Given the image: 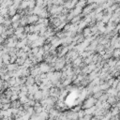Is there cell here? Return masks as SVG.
Wrapping results in <instances>:
<instances>
[{"instance_id":"cell-1","label":"cell","mask_w":120,"mask_h":120,"mask_svg":"<svg viewBox=\"0 0 120 120\" xmlns=\"http://www.w3.org/2000/svg\"><path fill=\"white\" fill-rule=\"evenodd\" d=\"M18 64L16 63V64H14V63H9L8 65H7V70L8 71H9V72H11V71H15V70H17L18 69Z\"/></svg>"},{"instance_id":"cell-2","label":"cell","mask_w":120,"mask_h":120,"mask_svg":"<svg viewBox=\"0 0 120 120\" xmlns=\"http://www.w3.org/2000/svg\"><path fill=\"white\" fill-rule=\"evenodd\" d=\"M39 69H40V72H48V71H50L51 70V68H50V66L48 65V64H46V63H42L40 66H39Z\"/></svg>"},{"instance_id":"cell-3","label":"cell","mask_w":120,"mask_h":120,"mask_svg":"<svg viewBox=\"0 0 120 120\" xmlns=\"http://www.w3.org/2000/svg\"><path fill=\"white\" fill-rule=\"evenodd\" d=\"M38 15H35V14L30 15V16L27 18V22H28V23L38 22Z\"/></svg>"},{"instance_id":"cell-4","label":"cell","mask_w":120,"mask_h":120,"mask_svg":"<svg viewBox=\"0 0 120 120\" xmlns=\"http://www.w3.org/2000/svg\"><path fill=\"white\" fill-rule=\"evenodd\" d=\"M64 66H65V61H64L63 59H59V60H57V61L55 62L54 68H55L56 69H60V68H64Z\"/></svg>"},{"instance_id":"cell-5","label":"cell","mask_w":120,"mask_h":120,"mask_svg":"<svg viewBox=\"0 0 120 120\" xmlns=\"http://www.w3.org/2000/svg\"><path fill=\"white\" fill-rule=\"evenodd\" d=\"M2 59H3V63L5 65H8L10 63V55H9V53H4L2 55Z\"/></svg>"},{"instance_id":"cell-6","label":"cell","mask_w":120,"mask_h":120,"mask_svg":"<svg viewBox=\"0 0 120 120\" xmlns=\"http://www.w3.org/2000/svg\"><path fill=\"white\" fill-rule=\"evenodd\" d=\"M94 102H95V99H94L93 98H88V99L86 100V102L84 103V108H91V107H93Z\"/></svg>"},{"instance_id":"cell-7","label":"cell","mask_w":120,"mask_h":120,"mask_svg":"<svg viewBox=\"0 0 120 120\" xmlns=\"http://www.w3.org/2000/svg\"><path fill=\"white\" fill-rule=\"evenodd\" d=\"M38 38H39V37H38V35L37 33H33V34H31V35H29V36H28V39H29L31 42L36 41Z\"/></svg>"},{"instance_id":"cell-8","label":"cell","mask_w":120,"mask_h":120,"mask_svg":"<svg viewBox=\"0 0 120 120\" xmlns=\"http://www.w3.org/2000/svg\"><path fill=\"white\" fill-rule=\"evenodd\" d=\"M14 33H15V36H16V37L20 36L21 34L23 33V27H18V28H16Z\"/></svg>"},{"instance_id":"cell-9","label":"cell","mask_w":120,"mask_h":120,"mask_svg":"<svg viewBox=\"0 0 120 120\" xmlns=\"http://www.w3.org/2000/svg\"><path fill=\"white\" fill-rule=\"evenodd\" d=\"M20 19H21V15H20V14H15V15L12 16L11 22H19Z\"/></svg>"},{"instance_id":"cell-10","label":"cell","mask_w":120,"mask_h":120,"mask_svg":"<svg viewBox=\"0 0 120 120\" xmlns=\"http://www.w3.org/2000/svg\"><path fill=\"white\" fill-rule=\"evenodd\" d=\"M26 81H27V84H30V85H32V84L34 83V82H35L34 79H33L32 77H28Z\"/></svg>"},{"instance_id":"cell-11","label":"cell","mask_w":120,"mask_h":120,"mask_svg":"<svg viewBox=\"0 0 120 120\" xmlns=\"http://www.w3.org/2000/svg\"><path fill=\"white\" fill-rule=\"evenodd\" d=\"M75 61H74V65L75 66H79L81 63H82V60H81V58H76V59H74Z\"/></svg>"},{"instance_id":"cell-12","label":"cell","mask_w":120,"mask_h":120,"mask_svg":"<svg viewBox=\"0 0 120 120\" xmlns=\"http://www.w3.org/2000/svg\"><path fill=\"white\" fill-rule=\"evenodd\" d=\"M91 33V29H85L84 30V33H83V36L86 37V36H89Z\"/></svg>"},{"instance_id":"cell-13","label":"cell","mask_w":120,"mask_h":120,"mask_svg":"<svg viewBox=\"0 0 120 120\" xmlns=\"http://www.w3.org/2000/svg\"><path fill=\"white\" fill-rule=\"evenodd\" d=\"M12 27L13 28H18L19 27V22H12Z\"/></svg>"},{"instance_id":"cell-14","label":"cell","mask_w":120,"mask_h":120,"mask_svg":"<svg viewBox=\"0 0 120 120\" xmlns=\"http://www.w3.org/2000/svg\"><path fill=\"white\" fill-rule=\"evenodd\" d=\"M4 22H5V17L2 16V15H0V25H1L2 23H4Z\"/></svg>"},{"instance_id":"cell-15","label":"cell","mask_w":120,"mask_h":120,"mask_svg":"<svg viewBox=\"0 0 120 120\" xmlns=\"http://www.w3.org/2000/svg\"><path fill=\"white\" fill-rule=\"evenodd\" d=\"M49 120H52V119H49Z\"/></svg>"},{"instance_id":"cell-16","label":"cell","mask_w":120,"mask_h":120,"mask_svg":"<svg viewBox=\"0 0 120 120\" xmlns=\"http://www.w3.org/2000/svg\"><path fill=\"white\" fill-rule=\"evenodd\" d=\"M33 1H35V0H33Z\"/></svg>"}]
</instances>
